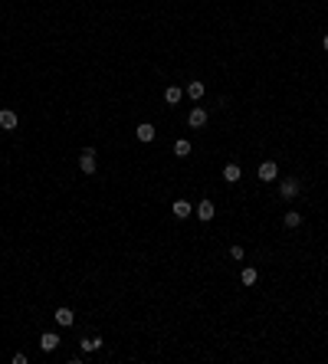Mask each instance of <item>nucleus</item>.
Masks as SVG:
<instances>
[{
  "label": "nucleus",
  "mask_w": 328,
  "mask_h": 364,
  "mask_svg": "<svg viewBox=\"0 0 328 364\" xmlns=\"http://www.w3.org/2000/svg\"><path fill=\"white\" fill-rule=\"evenodd\" d=\"M240 177H243V171H240V164H227V167H223V181H227V184H236Z\"/></svg>",
  "instance_id": "10"
},
{
  "label": "nucleus",
  "mask_w": 328,
  "mask_h": 364,
  "mask_svg": "<svg viewBox=\"0 0 328 364\" xmlns=\"http://www.w3.org/2000/svg\"><path fill=\"white\" fill-rule=\"evenodd\" d=\"M53 318H56V322H59V325H63V328H69V325L76 322V315H72V309H66V305H59Z\"/></svg>",
  "instance_id": "7"
},
{
  "label": "nucleus",
  "mask_w": 328,
  "mask_h": 364,
  "mask_svg": "<svg viewBox=\"0 0 328 364\" xmlns=\"http://www.w3.org/2000/svg\"><path fill=\"white\" fill-rule=\"evenodd\" d=\"M102 348V338H82V351L89 354V351H98Z\"/></svg>",
  "instance_id": "14"
},
{
  "label": "nucleus",
  "mask_w": 328,
  "mask_h": 364,
  "mask_svg": "<svg viewBox=\"0 0 328 364\" xmlns=\"http://www.w3.org/2000/svg\"><path fill=\"white\" fill-rule=\"evenodd\" d=\"M154 135H158V132H154V125H148V121H141V125H138V141H145V145H148V141H154Z\"/></svg>",
  "instance_id": "9"
},
{
  "label": "nucleus",
  "mask_w": 328,
  "mask_h": 364,
  "mask_svg": "<svg viewBox=\"0 0 328 364\" xmlns=\"http://www.w3.org/2000/svg\"><path fill=\"white\" fill-rule=\"evenodd\" d=\"M174 154H178V158H187V154H191V141H184V138H180L178 145H174Z\"/></svg>",
  "instance_id": "15"
},
{
  "label": "nucleus",
  "mask_w": 328,
  "mask_h": 364,
  "mask_svg": "<svg viewBox=\"0 0 328 364\" xmlns=\"http://www.w3.org/2000/svg\"><path fill=\"white\" fill-rule=\"evenodd\" d=\"M79 167L82 174H96V148H85L79 154Z\"/></svg>",
  "instance_id": "1"
},
{
  "label": "nucleus",
  "mask_w": 328,
  "mask_h": 364,
  "mask_svg": "<svg viewBox=\"0 0 328 364\" xmlns=\"http://www.w3.org/2000/svg\"><path fill=\"white\" fill-rule=\"evenodd\" d=\"M240 279H243V285H253V282H256V269H253V266H246Z\"/></svg>",
  "instance_id": "17"
},
{
  "label": "nucleus",
  "mask_w": 328,
  "mask_h": 364,
  "mask_svg": "<svg viewBox=\"0 0 328 364\" xmlns=\"http://www.w3.org/2000/svg\"><path fill=\"white\" fill-rule=\"evenodd\" d=\"M187 95H191L194 102H197V99H204V82H200V79H191V82H187Z\"/></svg>",
  "instance_id": "12"
},
{
  "label": "nucleus",
  "mask_w": 328,
  "mask_h": 364,
  "mask_svg": "<svg viewBox=\"0 0 328 364\" xmlns=\"http://www.w3.org/2000/svg\"><path fill=\"white\" fill-rule=\"evenodd\" d=\"M40 348L46 351V354H49V351H56V348H59V335H56V331H46V335L40 338Z\"/></svg>",
  "instance_id": "8"
},
{
  "label": "nucleus",
  "mask_w": 328,
  "mask_h": 364,
  "mask_svg": "<svg viewBox=\"0 0 328 364\" xmlns=\"http://www.w3.org/2000/svg\"><path fill=\"white\" fill-rule=\"evenodd\" d=\"M322 46H325V50H328V33H325V36H322Z\"/></svg>",
  "instance_id": "18"
},
{
  "label": "nucleus",
  "mask_w": 328,
  "mask_h": 364,
  "mask_svg": "<svg viewBox=\"0 0 328 364\" xmlns=\"http://www.w3.org/2000/svg\"><path fill=\"white\" fill-rule=\"evenodd\" d=\"M0 128H3V132H14V128H16V112L0 108Z\"/></svg>",
  "instance_id": "6"
},
{
  "label": "nucleus",
  "mask_w": 328,
  "mask_h": 364,
  "mask_svg": "<svg viewBox=\"0 0 328 364\" xmlns=\"http://www.w3.org/2000/svg\"><path fill=\"white\" fill-rule=\"evenodd\" d=\"M187 125H191V128H204L207 125V108H191V115H187Z\"/></svg>",
  "instance_id": "3"
},
{
  "label": "nucleus",
  "mask_w": 328,
  "mask_h": 364,
  "mask_svg": "<svg viewBox=\"0 0 328 364\" xmlns=\"http://www.w3.org/2000/svg\"><path fill=\"white\" fill-rule=\"evenodd\" d=\"M180 95H184V92H180L178 85H167V89H164V99H167V105H178Z\"/></svg>",
  "instance_id": "13"
},
{
  "label": "nucleus",
  "mask_w": 328,
  "mask_h": 364,
  "mask_svg": "<svg viewBox=\"0 0 328 364\" xmlns=\"http://www.w3.org/2000/svg\"><path fill=\"white\" fill-rule=\"evenodd\" d=\"M256 174H260V181H266V184H269V181H276V177H279V164H276V161H262Z\"/></svg>",
  "instance_id": "2"
},
{
  "label": "nucleus",
  "mask_w": 328,
  "mask_h": 364,
  "mask_svg": "<svg viewBox=\"0 0 328 364\" xmlns=\"http://www.w3.org/2000/svg\"><path fill=\"white\" fill-rule=\"evenodd\" d=\"M279 194H282L286 200H292V197L299 194V181H295V177H286V181L279 184Z\"/></svg>",
  "instance_id": "4"
},
{
  "label": "nucleus",
  "mask_w": 328,
  "mask_h": 364,
  "mask_svg": "<svg viewBox=\"0 0 328 364\" xmlns=\"http://www.w3.org/2000/svg\"><path fill=\"white\" fill-rule=\"evenodd\" d=\"M213 214H217L213 200H200V203H197V216H200L204 223H210V220H213Z\"/></svg>",
  "instance_id": "5"
},
{
  "label": "nucleus",
  "mask_w": 328,
  "mask_h": 364,
  "mask_svg": "<svg viewBox=\"0 0 328 364\" xmlns=\"http://www.w3.org/2000/svg\"><path fill=\"white\" fill-rule=\"evenodd\" d=\"M171 214L178 216V220H187V216H191V203H187V200H174Z\"/></svg>",
  "instance_id": "11"
},
{
  "label": "nucleus",
  "mask_w": 328,
  "mask_h": 364,
  "mask_svg": "<svg viewBox=\"0 0 328 364\" xmlns=\"http://www.w3.org/2000/svg\"><path fill=\"white\" fill-rule=\"evenodd\" d=\"M299 223H302V214H295V210H289V214H286V227H289V230H295Z\"/></svg>",
  "instance_id": "16"
}]
</instances>
